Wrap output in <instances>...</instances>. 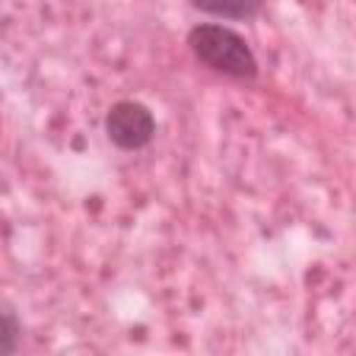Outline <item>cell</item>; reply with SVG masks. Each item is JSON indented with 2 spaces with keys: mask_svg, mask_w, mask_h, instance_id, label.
I'll list each match as a JSON object with an SVG mask.
<instances>
[{
  "mask_svg": "<svg viewBox=\"0 0 356 356\" xmlns=\"http://www.w3.org/2000/svg\"><path fill=\"white\" fill-rule=\"evenodd\" d=\"M186 44L195 61L214 75L231 81H253L259 75V58L245 36L222 22H200L189 28Z\"/></svg>",
  "mask_w": 356,
  "mask_h": 356,
  "instance_id": "6da1fadb",
  "label": "cell"
},
{
  "mask_svg": "<svg viewBox=\"0 0 356 356\" xmlns=\"http://www.w3.org/2000/svg\"><path fill=\"white\" fill-rule=\"evenodd\" d=\"M103 131L108 142L120 150H142L156 136V117L139 100H117L103 117Z\"/></svg>",
  "mask_w": 356,
  "mask_h": 356,
  "instance_id": "7a4b0ae2",
  "label": "cell"
},
{
  "mask_svg": "<svg viewBox=\"0 0 356 356\" xmlns=\"http://www.w3.org/2000/svg\"><path fill=\"white\" fill-rule=\"evenodd\" d=\"M19 334H22V328H19L17 314L0 309V356L14 353L19 348Z\"/></svg>",
  "mask_w": 356,
  "mask_h": 356,
  "instance_id": "277c9868",
  "label": "cell"
},
{
  "mask_svg": "<svg viewBox=\"0 0 356 356\" xmlns=\"http://www.w3.org/2000/svg\"><path fill=\"white\" fill-rule=\"evenodd\" d=\"M192 8L217 19H253L261 14L264 0H189Z\"/></svg>",
  "mask_w": 356,
  "mask_h": 356,
  "instance_id": "3957f363",
  "label": "cell"
}]
</instances>
